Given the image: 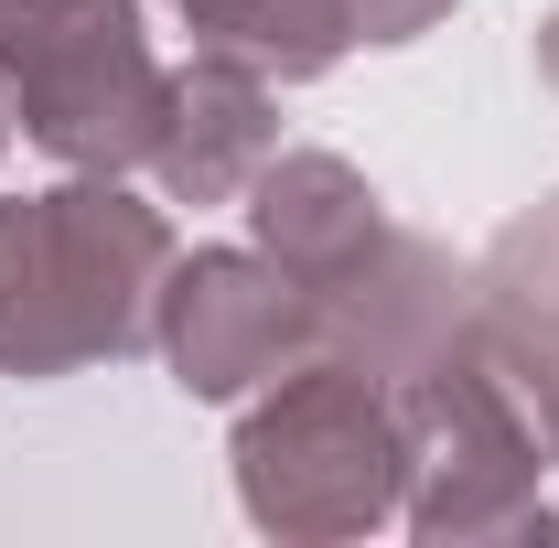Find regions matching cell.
Listing matches in <instances>:
<instances>
[{"label": "cell", "mask_w": 559, "mask_h": 548, "mask_svg": "<svg viewBox=\"0 0 559 548\" xmlns=\"http://www.w3.org/2000/svg\"><path fill=\"white\" fill-rule=\"evenodd\" d=\"M140 279H162V226L119 194L0 205V366H75L140 334Z\"/></svg>", "instance_id": "1"}, {"label": "cell", "mask_w": 559, "mask_h": 548, "mask_svg": "<svg viewBox=\"0 0 559 548\" xmlns=\"http://www.w3.org/2000/svg\"><path fill=\"white\" fill-rule=\"evenodd\" d=\"M0 65L22 86V130L66 162H130L162 130V75L130 0H0Z\"/></svg>", "instance_id": "2"}, {"label": "cell", "mask_w": 559, "mask_h": 548, "mask_svg": "<svg viewBox=\"0 0 559 548\" xmlns=\"http://www.w3.org/2000/svg\"><path fill=\"white\" fill-rule=\"evenodd\" d=\"M162 172H173V194H237L248 172H259V151H270V119H259V86L226 65H194L183 86H162Z\"/></svg>", "instance_id": "4"}, {"label": "cell", "mask_w": 559, "mask_h": 548, "mask_svg": "<svg viewBox=\"0 0 559 548\" xmlns=\"http://www.w3.org/2000/svg\"><path fill=\"white\" fill-rule=\"evenodd\" d=\"M194 33L215 55H248L270 75H312L345 55V0H194Z\"/></svg>", "instance_id": "5"}, {"label": "cell", "mask_w": 559, "mask_h": 548, "mask_svg": "<svg viewBox=\"0 0 559 548\" xmlns=\"http://www.w3.org/2000/svg\"><path fill=\"white\" fill-rule=\"evenodd\" d=\"M430 11H452V0H345V22L366 33V44H409Z\"/></svg>", "instance_id": "6"}, {"label": "cell", "mask_w": 559, "mask_h": 548, "mask_svg": "<svg viewBox=\"0 0 559 548\" xmlns=\"http://www.w3.org/2000/svg\"><path fill=\"white\" fill-rule=\"evenodd\" d=\"M280 344H290V279L248 270V259H194V270L173 279V366H183V388H248L259 366H270Z\"/></svg>", "instance_id": "3"}, {"label": "cell", "mask_w": 559, "mask_h": 548, "mask_svg": "<svg viewBox=\"0 0 559 548\" xmlns=\"http://www.w3.org/2000/svg\"><path fill=\"white\" fill-rule=\"evenodd\" d=\"M538 65H549V75H559V22H549V33H538Z\"/></svg>", "instance_id": "7"}]
</instances>
